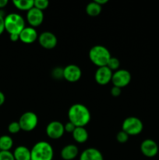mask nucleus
<instances>
[{
    "label": "nucleus",
    "mask_w": 159,
    "mask_h": 160,
    "mask_svg": "<svg viewBox=\"0 0 159 160\" xmlns=\"http://www.w3.org/2000/svg\"><path fill=\"white\" fill-rule=\"evenodd\" d=\"M69 121L76 128H85L90 121L91 115L88 108L80 103L72 105L68 110Z\"/></svg>",
    "instance_id": "1"
},
{
    "label": "nucleus",
    "mask_w": 159,
    "mask_h": 160,
    "mask_svg": "<svg viewBox=\"0 0 159 160\" xmlns=\"http://www.w3.org/2000/svg\"><path fill=\"white\" fill-rule=\"evenodd\" d=\"M89 59L90 62L98 67H105L112 57L109 50L106 47L97 45L92 47L89 51Z\"/></svg>",
    "instance_id": "2"
},
{
    "label": "nucleus",
    "mask_w": 159,
    "mask_h": 160,
    "mask_svg": "<svg viewBox=\"0 0 159 160\" xmlns=\"http://www.w3.org/2000/svg\"><path fill=\"white\" fill-rule=\"evenodd\" d=\"M31 160H52L54 150L48 142H38L31 149Z\"/></svg>",
    "instance_id": "3"
},
{
    "label": "nucleus",
    "mask_w": 159,
    "mask_h": 160,
    "mask_svg": "<svg viewBox=\"0 0 159 160\" xmlns=\"http://www.w3.org/2000/svg\"><path fill=\"white\" fill-rule=\"evenodd\" d=\"M25 28V20L20 14L11 12L5 17V30L9 34H20Z\"/></svg>",
    "instance_id": "4"
},
{
    "label": "nucleus",
    "mask_w": 159,
    "mask_h": 160,
    "mask_svg": "<svg viewBox=\"0 0 159 160\" xmlns=\"http://www.w3.org/2000/svg\"><path fill=\"white\" fill-rule=\"evenodd\" d=\"M143 123L140 119L136 117H129L125 119L122 124V131L129 136L138 135L143 131Z\"/></svg>",
    "instance_id": "5"
},
{
    "label": "nucleus",
    "mask_w": 159,
    "mask_h": 160,
    "mask_svg": "<svg viewBox=\"0 0 159 160\" xmlns=\"http://www.w3.org/2000/svg\"><path fill=\"white\" fill-rule=\"evenodd\" d=\"M18 123L22 131L31 132L37 128L38 123V117L34 112L28 111L22 114L19 119Z\"/></svg>",
    "instance_id": "6"
},
{
    "label": "nucleus",
    "mask_w": 159,
    "mask_h": 160,
    "mask_svg": "<svg viewBox=\"0 0 159 160\" xmlns=\"http://www.w3.org/2000/svg\"><path fill=\"white\" fill-rule=\"evenodd\" d=\"M131 81V73L125 69H118L112 74V83L115 87L123 88L126 87Z\"/></svg>",
    "instance_id": "7"
},
{
    "label": "nucleus",
    "mask_w": 159,
    "mask_h": 160,
    "mask_svg": "<svg viewBox=\"0 0 159 160\" xmlns=\"http://www.w3.org/2000/svg\"><path fill=\"white\" fill-rule=\"evenodd\" d=\"M45 131L48 138L53 140H58L61 138L65 133L64 124L57 120L51 121L47 125Z\"/></svg>",
    "instance_id": "8"
},
{
    "label": "nucleus",
    "mask_w": 159,
    "mask_h": 160,
    "mask_svg": "<svg viewBox=\"0 0 159 160\" xmlns=\"http://www.w3.org/2000/svg\"><path fill=\"white\" fill-rule=\"evenodd\" d=\"M81 76V69L75 64H70L63 68V78L68 82H76L80 79Z\"/></svg>",
    "instance_id": "9"
},
{
    "label": "nucleus",
    "mask_w": 159,
    "mask_h": 160,
    "mask_svg": "<svg viewBox=\"0 0 159 160\" xmlns=\"http://www.w3.org/2000/svg\"><path fill=\"white\" fill-rule=\"evenodd\" d=\"M39 44L46 49H52L57 45L58 39L55 34L51 31H44L38 36Z\"/></svg>",
    "instance_id": "10"
},
{
    "label": "nucleus",
    "mask_w": 159,
    "mask_h": 160,
    "mask_svg": "<svg viewBox=\"0 0 159 160\" xmlns=\"http://www.w3.org/2000/svg\"><path fill=\"white\" fill-rule=\"evenodd\" d=\"M140 151L146 157L153 158L158 152V145L152 139H145L140 144Z\"/></svg>",
    "instance_id": "11"
},
{
    "label": "nucleus",
    "mask_w": 159,
    "mask_h": 160,
    "mask_svg": "<svg viewBox=\"0 0 159 160\" xmlns=\"http://www.w3.org/2000/svg\"><path fill=\"white\" fill-rule=\"evenodd\" d=\"M112 74L113 72L106 66L98 67L94 74L95 81L100 85H106L112 81Z\"/></svg>",
    "instance_id": "12"
},
{
    "label": "nucleus",
    "mask_w": 159,
    "mask_h": 160,
    "mask_svg": "<svg viewBox=\"0 0 159 160\" xmlns=\"http://www.w3.org/2000/svg\"><path fill=\"white\" fill-rule=\"evenodd\" d=\"M26 20L32 28L39 27L44 21L43 11L33 7L26 12Z\"/></svg>",
    "instance_id": "13"
},
{
    "label": "nucleus",
    "mask_w": 159,
    "mask_h": 160,
    "mask_svg": "<svg viewBox=\"0 0 159 160\" xmlns=\"http://www.w3.org/2000/svg\"><path fill=\"white\" fill-rule=\"evenodd\" d=\"M20 40L25 44H32L37 40L38 34L34 28L32 27H26L19 34Z\"/></svg>",
    "instance_id": "14"
},
{
    "label": "nucleus",
    "mask_w": 159,
    "mask_h": 160,
    "mask_svg": "<svg viewBox=\"0 0 159 160\" xmlns=\"http://www.w3.org/2000/svg\"><path fill=\"white\" fill-rule=\"evenodd\" d=\"M79 155V148L76 145L70 144L65 145L61 150L60 156L63 160H73Z\"/></svg>",
    "instance_id": "15"
},
{
    "label": "nucleus",
    "mask_w": 159,
    "mask_h": 160,
    "mask_svg": "<svg viewBox=\"0 0 159 160\" xmlns=\"http://www.w3.org/2000/svg\"><path fill=\"white\" fill-rule=\"evenodd\" d=\"M80 160H104V157L98 148H88L80 153Z\"/></svg>",
    "instance_id": "16"
},
{
    "label": "nucleus",
    "mask_w": 159,
    "mask_h": 160,
    "mask_svg": "<svg viewBox=\"0 0 159 160\" xmlns=\"http://www.w3.org/2000/svg\"><path fill=\"white\" fill-rule=\"evenodd\" d=\"M12 153L15 160H31V150L23 145L17 147Z\"/></svg>",
    "instance_id": "17"
},
{
    "label": "nucleus",
    "mask_w": 159,
    "mask_h": 160,
    "mask_svg": "<svg viewBox=\"0 0 159 160\" xmlns=\"http://www.w3.org/2000/svg\"><path fill=\"white\" fill-rule=\"evenodd\" d=\"M72 136L74 141L77 143L82 144L88 140L89 134L87 129L85 128H76L73 132L72 133Z\"/></svg>",
    "instance_id": "18"
},
{
    "label": "nucleus",
    "mask_w": 159,
    "mask_h": 160,
    "mask_svg": "<svg viewBox=\"0 0 159 160\" xmlns=\"http://www.w3.org/2000/svg\"><path fill=\"white\" fill-rule=\"evenodd\" d=\"M12 4L17 9L22 11H29L34 7V0H13Z\"/></svg>",
    "instance_id": "19"
},
{
    "label": "nucleus",
    "mask_w": 159,
    "mask_h": 160,
    "mask_svg": "<svg viewBox=\"0 0 159 160\" xmlns=\"http://www.w3.org/2000/svg\"><path fill=\"white\" fill-rule=\"evenodd\" d=\"M101 10H102V6L98 5L94 1L88 3L86 6V12L87 15L92 17H98V15H100Z\"/></svg>",
    "instance_id": "20"
},
{
    "label": "nucleus",
    "mask_w": 159,
    "mask_h": 160,
    "mask_svg": "<svg viewBox=\"0 0 159 160\" xmlns=\"http://www.w3.org/2000/svg\"><path fill=\"white\" fill-rule=\"evenodd\" d=\"M13 146V140L9 135L0 137V151H10Z\"/></svg>",
    "instance_id": "21"
},
{
    "label": "nucleus",
    "mask_w": 159,
    "mask_h": 160,
    "mask_svg": "<svg viewBox=\"0 0 159 160\" xmlns=\"http://www.w3.org/2000/svg\"><path fill=\"white\" fill-rule=\"evenodd\" d=\"M106 67H108L112 72L113 71H116V70H118L120 67V61L119 59H117L116 57H111L110 59L108 62L107 66Z\"/></svg>",
    "instance_id": "22"
},
{
    "label": "nucleus",
    "mask_w": 159,
    "mask_h": 160,
    "mask_svg": "<svg viewBox=\"0 0 159 160\" xmlns=\"http://www.w3.org/2000/svg\"><path fill=\"white\" fill-rule=\"evenodd\" d=\"M20 131H21V128H20V124H19L18 121L11 122L9 124V126H8V131L12 134H17V133L20 132Z\"/></svg>",
    "instance_id": "23"
},
{
    "label": "nucleus",
    "mask_w": 159,
    "mask_h": 160,
    "mask_svg": "<svg viewBox=\"0 0 159 160\" xmlns=\"http://www.w3.org/2000/svg\"><path fill=\"white\" fill-rule=\"evenodd\" d=\"M34 7L43 11L44 9H46L49 6V2L48 0H34Z\"/></svg>",
    "instance_id": "24"
},
{
    "label": "nucleus",
    "mask_w": 159,
    "mask_h": 160,
    "mask_svg": "<svg viewBox=\"0 0 159 160\" xmlns=\"http://www.w3.org/2000/svg\"><path fill=\"white\" fill-rule=\"evenodd\" d=\"M129 135L128 134H126L125 131H120L119 132L117 133L116 134V140L117 142H119L121 144H124L126 142H128L129 140Z\"/></svg>",
    "instance_id": "25"
},
{
    "label": "nucleus",
    "mask_w": 159,
    "mask_h": 160,
    "mask_svg": "<svg viewBox=\"0 0 159 160\" xmlns=\"http://www.w3.org/2000/svg\"><path fill=\"white\" fill-rule=\"evenodd\" d=\"M0 160H15V158L10 151H0Z\"/></svg>",
    "instance_id": "26"
},
{
    "label": "nucleus",
    "mask_w": 159,
    "mask_h": 160,
    "mask_svg": "<svg viewBox=\"0 0 159 160\" xmlns=\"http://www.w3.org/2000/svg\"><path fill=\"white\" fill-rule=\"evenodd\" d=\"M52 76L54 77L56 79H59V78H63V68H54V70H52V73H51Z\"/></svg>",
    "instance_id": "27"
},
{
    "label": "nucleus",
    "mask_w": 159,
    "mask_h": 160,
    "mask_svg": "<svg viewBox=\"0 0 159 160\" xmlns=\"http://www.w3.org/2000/svg\"><path fill=\"white\" fill-rule=\"evenodd\" d=\"M76 127L73 125V123H72L71 122H67L65 124H64V129H65V132H68L72 134L73 132V131L75 130Z\"/></svg>",
    "instance_id": "28"
},
{
    "label": "nucleus",
    "mask_w": 159,
    "mask_h": 160,
    "mask_svg": "<svg viewBox=\"0 0 159 160\" xmlns=\"http://www.w3.org/2000/svg\"><path fill=\"white\" fill-rule=\"evenodd\" d=\"M111 95L113 97H118L122 93V88L118 87H115V86H113V87L111 88Z\"/></svg>",
    "instance_id": "29"
},
{
    "label": "nucleus",
    "mask_w": 159,
    "mask_h": 160,
    "mask_svg": "<svg viewBox=\"0 0 159 160\" xmlns=\"http://www.w3.org/2000/svg\"><path fill=\"white\" fill-rule=\"evenodd\" d=\"M5 31V17L3 13H0V35Z\"/></svg>",
    "instance_id": "30"
},
{
    "label": "nucleus",
    "mask_w": 159,
    "mask_h": 160,
    "mask_svg": "<svg viewBox=\"0 0 159 160\" xmlns=\"http://www.w3.org/2000/svg\"><path fill=\"white\" fill-rule=\"evenodd\" d=\"M9 39L12 42H17L18 40H20V37H19V34H9Z\"/></svg>",
    "instance_id": "31"
},
{
    "label": "nucleus",
    "mask_w": 159,
    "mask_h": 160,
    "mask_svg": "<svg viewBox=\"0 0 159 160\" xmlns=\"http://www.w3.org/2000/svg\"><path fill=\"white\" fill-rule=\"evenodd\" d=\"M5 101H6V96H5L4 93L0 91V106H2L4 104Z\"/></svg>",
    "instance_id": "32"
},
{
    "label": "nucleus",
    "mask_w": 159,
    "mask_h": 160,
    "mask_svg": "<svg viewBox=\"0 0 159 160\" xmlns=\"http://www.w3.org/2000/svg\"><path fill=\"white\" fill-rule=\"evenodd\" d=\"M8 0H0V9H2L8 5Z\"/></svg>",
    "instance_id": "33"
},
{
    "label": "nucleus",
    "mask_w": 159,
    "mask_h": 160,
    "mask_svg": "<svg viewBox=\"0 0 159 160\" xmlns=\"http://www.w3.org/2000/svg\"><path fill=\"white\" fill-rule=\"evenodd\" d=\"M94 2H96L98 5H100V6H102L103 5L106 4V3L108 2V0H94Z\"/></svg>",
    "instance_id": "34"
}]
</instances>
